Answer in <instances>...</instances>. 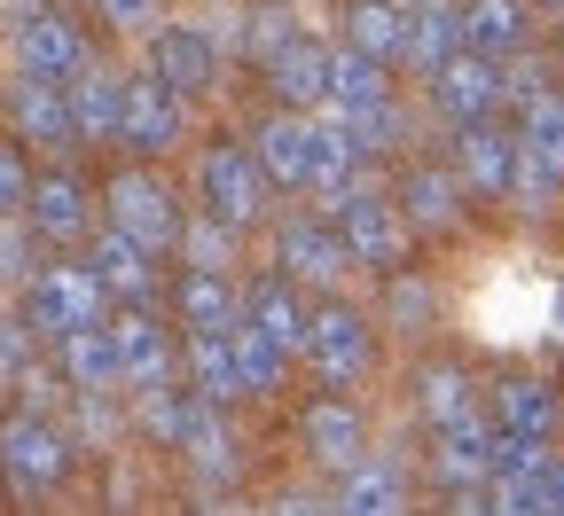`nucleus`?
<instances>
[{"mask_svg": "<svg viewBox=\"0 0 564 516\" xmlns=\"http://www.w3.org/2000/svg\"><path fill=\"white\" fill-rule=\"evenodd\" d=\"M110 314V289H102V274L95 266H40L32 282H24V329L32 337H70V329H87V321H102Z\"/></svg>", "mask_w": 564, "mask_h": 516, "instance_id": "obj_1", "label": "nucleus"}, {"mask_svg": "<svg viewBox=\"0 0 564 516\" xmlns=\"http://www.w3.org/2000/svg\"><path fill=\"white\" fill-rule=\"evenodd\" d=\"M329 211H337V235H345V251L361 259V266H377V274H400L408 266L415 228H408L400 204H384L369 188H345V196H329Z\"/></svg>", "mask_w": 564, "mask_h": 516, "instance_id": "obj_2", "label": "nucleus"}, {"mask_svg": "<svg viewBox=\"0 0 564 516\" xmlns=\"http://www.w3.org/2000/svg\"><path fill=\"white\" fill-rule=\"evenodd\" d=\"M63 470H70V430L47 407H24L0 422V477L17 493H47V485H63Z\"/></svg>", "mask_w": 564, "mask_h": 516, "instance_id": "obj_3", "label": "nucleus"}, {"mask_svg": "<svg viewBox=\"0 0 564 516\" xmlns=\"http://www.w3.org/2000/svg\"><path fill=\"white\" fill-rule=\"evenodd\" d=\"M267 165H259V150H236V141H212V150L196 157V196H204V211H220L228 228H251V219L267 211Z\"/></svg>", "mask_w": 564, "mask_h": 516, "instance_id": "obj_4", "label": "nucleus"}, {"mask_svg": "<svg viewBox=\"0 0 564 516\" xmlns=\"http://www.w3.org/2000/svg\"><path fill=\"white\" fill-rule=\"evenodd\" d=\"M314 376L329 392H352V384H369V367H377V344H369V321L352 314V306H314V329H306V352H299Z\"/></svg>", "mask_w": 564, "mask_h": 516, "instance_id": "obj_5", "label": "nucleus"}, {"mask_svg": "<svg viewBox=\"0 0 564 516\" xmlns=\"http://www.w3.org/2000/svg\"><path fill=\"white\" fill-rule=\"evenodd\" d=\"M87 63H95V55H87V40H79V24H70V17H55V9H24V17H17V70H24V79L70 87Z\"/></svg>", "mask_w": 564, "mask_h": 516, "instance_id": "obj_6", "label": "nucleus"}, {"mask_svg": "<svg viewBox=\"0 0 564 516\" xmlns=\"http://www.w3.org/2000/svg\"><path fill=\"white\" fill-rule=\"evenodd\" d=\"M518 196L549 204L564 188V95H541L533 110H518Z\"/></svg>", "mask_w": 564, "mask_h": 516, "instance_id": "obj_7", "label": "nucleus"}, {"mask_svg": "<svg viewBox=\"0 0 564 516\" xmlns=\"http://www.w3.org/2000/svg\"><path fill=\"white\" fill-rule=\"evenodd\" d=\"M188 95H173L158 70L150 79H126V118H118V141L133 157H165V150H181V133H188V110H181Z\"/></svg>", "mask_w": 564, "mask_h": 516, "instance_id": "obj_8", "label": "nucleus"}, {"mask_svg": "<svg viewBox=\"0 0 564 516\" xmlns=\"http://www.w3.org/2000/svg\"><path fill=\"white\" fill-rule=\"evenodd\" d=\"M181 204H173V188L158 180V173H118L110 180V228H126V235H141L150 251H173L181 243Z\"/></svg>", "mask_w": 564, "mask_h": 516, "instance_id": "obj_9", "label": "nucleus"}, {"mask_svg": "<svg viewBox=\"0 0 564 516\" xmlns=\"http://www.w3.org/2000/svg\"><path fill=\"white\" fill-rule=\"evenodd\" d=\"M455 173L470 196H518V133H502L494 118H470L455 133Z\"/></svg>", "mask_w": 564, "mask_h": 516, "instance_id": "obj_10", "label": "nucleus"}, {"mask_svg": "<svg viewBox=\"0 0 564 516\" xmlns=\"http://www.w3.org/2000/svg\"><path fill=\"white\" fill-rule=\"evenodd\" d=\"M432 102H440L455 125L494 118V110H502V55H478V47H463L455 63H440V70H432Z\"/></svg>", "mask_w": 564, "mask_h": 516, "instance_id": "obj_11", "label": "nucleus"}, {"mask_svg": "<svg viewBox=\"0 0 564 516\" xmlns=\"http://www.w3.org/2000/svg\"><path fill=\"white\" fill-rule=\"evenodd\" d=\"M158 259H165V251H150L141 235H126V228H102L87 266L102 274L110 306H158Z\"/></svg>", "mask_w": 564, "mask_h": 516, "instance_id": "obj_12", "label": "nucleus"}, {"mask_svg": "<svg viewBox=\"0 0 564 516\" xmlns=\"http://www.w3.org/2000/svg\"><path fill=\"white\" fill-rule=\"evenodd\" d=\"M299 438H306V454L322 470H361L369 462V422H361V407H345V399H314L299 415Z\"/></svg>", "mask_w": 564, "mask_h": 516, "instance_id": "obj_13", "label": "nucleus"}, {"mask_svg": "<svg viewBox=\"0 0 564 516\" xmlns=\"http://www.w3.org/2000/svg\"><path fill=\"white\" fill-rule=\"evenodd\" d=\"M150 70L173 95H212V79H220V47H212L204 32H188V24H158L150 32Z\"/></svg>", "mask_w": 564, "mask_h": 516, "instance_id": "obj_14", "label": "nucleus"}, {"mask_svg": "<svg viewBox=\"0 0 564 516\" xmlns=\"http://www.w3.org/2000/svg\"><path fill=\"white\" fill-rule=\"evenodd\" d=\"M9 125L32 141V150H70V141H79V118H70V87H55V79H17V95H9Z\"/></svg>", "mask_w": 564, "mask_h": 516, "instance_id": "obj_15", "label": "nucleus"}, {"mask_svg": "<svg viewBox=\"0 0 564 516\" xmlns=\"http://www.w3.org/2000/svg\"><path fill=\"white\" fill-rule=\"evenodd\" d=\"M274 259H282V274H291V282H337V274L352 266L345 235L322 228V219H291V228L274 235Z\"/></svg>", "mask_w": 564, "mask_h": 516, "instance_id": "obj_16", "label": "nucleus"}, {"mask_svg": "<svg viewBox=\"0 0 564 516\" xmlns=\"http://www.w3.org/2000/svg\"><path fill=\"white\" fill-rule=\"evenodd\" d=\"M267 87H274L282 110H322V102H329V47L299 32L291 47L267 63Z\"/></svg>", "mask_w": 564, "mask_h": 516, "instance_id": "obj_17", "label": "nucleus"}, {"mask_svg": "<svg viewBox=\"0 0 564 516\" xmlns=\"http://www.w3.org/2000/svg\"><path fill=\"white\" fill-rule=\"evenodd\" d=\"M243 321H251V329H267L282 352H306L314 306L299 298V282H291V274H274V282H259V289H243Z\"/></svg>", "mask_w": 564, "mask_h": 516, "instance_id": "obj_18", "label": "nucleus"}, {"mask_svg": "<svg viewBox=\"0 0 564 516\" xmlns=\"http://www.w3.org/2000/svg\"><path fill=\"white\" fill-rule=\"evenodd\" d=\"M463 173H440V165H415L408 180H400V211H408V228H423V235H447L455 219H463Z\"/></svg>", "mask_w": 564, "mask_h": 516, "instance_id": "obj_19", "label": "nucleus"}, {"mask_svg": "<svg viewBox=\"0 0 564 516\" xmlns=\"http://www.w3.org/2000/svg\"><path fill=\"white\" fill-rule=\"evenodd\" d=\"M24 211H32V228H40L47 243H70V235L87 228L95 196H87V180H79V173H40V180H32V196H24Z\"/></svg>", "mask_w": 564, "mask_h": 516, "instance_id": "obj_20", "label": "nucleus"}, {"mask_svg": "<svg viewBox=\"0 0 564 516\" xmlns=\"http://www.w3.org/2000/svg\"><path fill=\"white\" fill-rule=\"evenodd\" d=\"M352 157H361V141H352L345 118H306V188L314 196H345L352 188Z\"/></svg>", "mask_w": 564, "mask_h": 516, "instance_id": "obj_21", "label": "nucleus"}, {"mask_svg": "<svg viewBox=\"0 0 564 516\" xmlns=\"http://www.w3.org/2000/svg\"><path fill=\"white\" fill-rule=\"evenodd\" d=\"M470 40H463V9H447V0H415L408 9V55L400 63H415L423 79H432L440 63H455Z\"/></svg>", "mask_w": 564, "mask_h": 516, "instance_id": "obj_22", "label": "nucleus"}, {"mask_svg": "<svg viewBox=\"0 0 564 516\" xmlns=\"http://www.w3.org/2000/svg\"><path fill=\"white\" fill-rule=\"evenodd\" d=\"M118 329V367H126V384H173V344H165V329L150 321V306H133L126 321H110Z\"/></svg>", "mask_w": 564, "mask_h": 516, "instance_id": "obj_23", "label": "nucleus"}, {"mask_svg": "<svg viewBox=\"0 0 564 516\" xmlns=\"http://www.w3.org/2000/svg\"><path fill=\"white\" fill-rule=\"evenodd\" d=\"M63 376L79 384V392H110V384H126V367H118V329H110V321L70 329V337H63Z\"/></svg>", "mask_w": 564, "mask_h": 516, "instance_id": "obj_24", "label": "nucleus"}, {"mask_svg": "<svg viewBox=\"0 0 564 516\" xmlns=\"http://www.w3.org/2000/svg\"><path fill=\"white\" fill-rule=\"evenodd\" d=\"M188 376L204 399H243V360H236V329H188Z\"/></svg>", "mask_w": 564, "mask_h": 516, "instance_id": "obj_25", "label": "nucleus"}, {"mask_svg": "<svg viewBox=\"0 0 564 516\" xmlns=\"http://www.w3.org/2000/svg\"><path fill=\"white\" fill-rule=\"evenodd\" d=\"M70 118H79V141H118V118H126V79H110L102 63H87L70 79Z\"/></svg>", "mask_w": 564, "mask_h": 516, "instance_id": "obj_26", "label": "nucleus"}, {"mask_svg": "<svg viewBox=\"0 0 564 516\" xmlns=\"http://www.w3.org/2000/svg\"><path fill=\"white\" fill-rule=\"evenodd\" d=\"M329 102H337V118H361V110L392 102L384 95V63L361 55V47H329Z\"/></svg>", "mask_w": 564, "mask_h": 516, "instance_id": "obj_27", "label": "nucleus"}, {"mask_svg": "<svg viewBox=\"0 0 564 516\" xmlns=\"http://www.w3.org/2000/svg\"><path fill=\"white\" fill-rule=\"evenodd\" d=\"M259 165L274 188H306V110H274L259 125Z\"/></svg>", "mask_w": 564, "mask_h": 516, "instance_id": "obj_28", "label": "nucleus"}, {"mask_svg": "<svg viewBox=\"0 0 564 516\" xmlns=\"http://www.w3.org/2000/svg\"><path fill=\"white\" fill-rule=\"evenodd\" d=\"M345 47H361L377 63H400L408 55V17L392 9V0H352L345 9Z\"/></svg>", "mask_w": 564, "mask_h": 516, "instance_id": "obj_29", "label": "nucleus"}, {"mask_svg": "<svg viewBox=\"0 0 564 516\" xmlns=\"http://www.w3.org/2000/svg\"><path fill=\"white\" fill-rule=\"evenodd\" d=\"M173 306H181L188 329H236V321H243V298L228 289V274H212V266H196V274L181 282Z\"/></svg>", "mask_w": 564, "mask_h": 516, "instance_id": "obj_30", "label": "nucleus"}, {"mask_svg": "<svg viewBox=\"0 0 564 516\" xmlns=\"http://www.w3.org/2000/svg\"><path fill=\"white\" fill-rule=\"evenodd\" d=\"M463 40L478 55H510L525 40V0H463Z\"/></svg>", "mask_w": 564, "mask_h": 516, "instance_id": "obj_31", "label": "nucleus"}, {"mask_svg": "<svg viewBox=\"0 0 564 516\" xmlns=\"http://www.w3.org/2000/svg\"><path fill=\"white\" fill-rule=\"evenodd\" d=\"M494 422L518 430V438H549V430H556V399H549V384L510 376L502 392H494Z\"/></svg>", "mask_w": 564, "mask_h": 516, "instance_id": "obj_32", "label": "nucleus"}, {"mask_svg": "<svg viewBox=\"0 0 564 516\" xmlns=\"http://www.w3.org/2000/svg\"><path fill=\"white\" fill-rule=\"evenodd\" d=\"M415 407H423V422H455V415L478 407V392H470V376L455 360H440V367H423V376H415Z\"/></svg>", "mask_w": 564, "mask_h": 516, "instance_id": "obj_33", "label": "nucleus"}, {"mask_svg": "<svg viewBox=\"0 0 564 516\" xmlns=\"http://www.w3.org/2000/svg\"><path fill=\"white\" fill-rule=\"evenodd\" d=\"M337 508H352V516H392V508H408V477L400 470H345V493H337Z\"/></svg>", "mask_w": 564, "mask_h": 516, "instance_id": "obj_34", "label": "nucleus"}, {"mask_svg": "<svg viewBox=\"0 0 564 516\" xmlns=\"http://www.w3.org/2000/svg\"><path fill=\"white\" fill-rule=\"evenodd\" d=\"M236 235H243V228H228L220 211H204V219H181V251H188V266H212V274H228V259H236Z\"/></svg>", "mask_w": 564, "mask_h": 516, "instance_id": "obj_35", "label": "nucleus"}, {"mask_svg": "<svg viewBox=\"0 0 564 516\" xmlns=\"http://www.w3.org/2000/svg\"><path fill=\"white\" fill-rule=\"evenodd\" d=\"M236 360H243V392H274V384H282V360H291V352H282L267 329L236 321Z\"/></svg>", "mask_w": 564, "mask_h": 516, "instance_id": "obj_36", "label": "nucleus"}, {"mask_svg": "<svg viewBox=\"0 0 564 516\" xmlns=\"http://www.w3.org/2000/svg\"><path fill=\"white\" fill-rule=\"evenodd\" d=\"M541 95H549V79H541V63L510 47V55H502V102H518V110H533Z\"/></svg>", "mask_w": 564, "mask_h": 516, "instance_id": "obj_37", "label": "nucleus"}, {"mask_svg": "<svg viewBox=\"0 0 564 516\" xmlns=\"http://www.w3.org/2000/svg\"><path fill=\"white\" fill-rule=\"evenodd\" d=\"M291 40H299V24L282 17V9H259V17H251V63H274Z\"/></svg>", "mask_w": 564, "mask_h": 516, "instance_id": "obj_38", "label": "nucleus"}, {"mask_svg": "<svg viewBox=\"0 0 564 516\" xmlns=\"http://www.w3.org/2000/svg\"><path fill=\"white\" fill-rule=\"evenodd\" d=\"M95 17L110 32H158V0H95Z\"/></svg>", "mask_w": 564, "mask_h": 516, "instance_id": "obj_39", "label": "nucleus"}, {"mask_svg": "<svg viewBox=\"0 0 564 516\" xmlns=\"http://www.w3.org/2000/svg\"><path fill=\"white\" fill-rule=\"evenodd\" d=\"M24 196H32V173H24V157L9 150V141H0V219L24 211Z\"/></svg>", "mask_w": 564, "mask_h": 516, "instance_id": "obj_40", "label": "nucleus"}, {"mask_svg": "<svg viewBox=\"0 0 564 516\" xmlns=\"http://www.w3.org/2000/svg\"><path fill=\"white\" fill-rule=\"evenodd\" d=\"M432 306H440V298H432L423 282H392V321H400V329H423V321H432Z\"/></svg>", "mask_w": 564, "mask_h": 516, "instance_id": "obj_41", "label": "nucleus"}, {"mask_svg": "<svg viewBox=\"0 0 564 516\" xmlns=\"http://www.w3.org/2000/svg\"><path fill=\"white\" fill-rule=\"evenodd\" d=\"M24 367H32V344H24V329H17V321H0V384H17Z\"/></svg>", "mask_w": 564, "mask_h": 516, "instance_id": "obj_42", "label": "nucleus"}, {"mask_svg": "<svg viewBox=\"0 0 564 516\" xmlns=\"http://www.w3.org/2000/svg\"><path fill=\"white\" fill-rule=\"evenodd\" d=\"M549 9H556V17H564V0H549Z\"/></svg>", "mask_w": 564, "mask_h": 516, "instance_id": "obj_43", "label": "nucleus"}]
</instances>
